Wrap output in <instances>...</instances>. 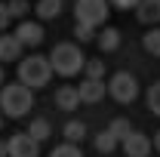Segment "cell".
Masks as SVG:
<instances>
[{
  "label": "cell",
  "mask_w": 160,
  "mask_h": 157,
  "mask_svg": "<svg viewBox=\"0 0 160 157\" xmlns=\"http://www.w3.org/2000/svg\"><path fill=\"white\" fill-rule=\"evenodd\" d=\"M31 108H34V93H31V86H25V83H6V86L0 89V111H3L6 117L19 120V117H25Z\"/></svg>",
  "instance_id": "obj_1"
},
{
  "label": "cell",
  "mask_w": 160,
  "mask_h": 157,
  "mask_svg": "<svg viewBox=\"0 0 160 157\" xmlns=\"http://www.w3.org/2000/svg\"><path fill=\"white\" fill-rule=\"evenodd\" d=\"M49 65H52V71L62 74V77H74L77 71L86 68V56L80 53V46H74V43H59L49 53Z\"/></svg>",
  "instance_id": "obj_2"
},
{
  "label": "cell",
  "mask_w": 160,
  "mask_h": 157,
  "mask_svg": "<svg viewBox=\"0 0 160 157\" xmlns=\"http://www.w3.org/2000/svg\"><path fill=\"white\" fill-rule=\"evenodd\" d=\"M49 74H52V65L43 56H31V59L19 62V83L31 86V89H40L49 83Z\"/></svg>",
  "instance_id": "obj_3"
},
{
  "label": "cell",
  "mask_w": 160,
  "mask_h": 157,
  "mask_svg": "<svg viewBox=\"0 0 160 157\" xmlns=\"http://www.w3.org/2000/svg\"><path fill=\"white\" fill-rule=\"evenodd\" d=\"M108 3H111V0H77V3H74L77 22L99 28L102 22L108 19V13H111V9H108Z\"/></svg>",
  "instance_id": "obj_4"
},
{
  "label": "cell",
  "mask_w": 160,
  "mask_h": 157,
  "mask_svg": "<svg viewBox=\"0 0 160 157\" xmlns=\"http://www.w3.org/2000/svg\"><path fill=\"white\" fill-rule=\"evenodd\" d=\"M108 93L117 99L120 105H126V102H132V99L139 96V80L132 77L129 71H117L111 77V83H108Z\"/></svg>",
  "instance_id": "obj_5"
},
{
  "label": "cell",
  "mask_w": 160,
  "mask_h": 157,
  "mask_svg": "<svg viewBox=\"0 0 160 157\" xmlns=\"http://www.w3.org/2000/svg\"><path fill=\"white\" fill-rule=\"evenodd\" d=\"M40 142L31 139V133H19L9 139V157H37Z\"/></svg>",
  "instance_id": "obj_6"
},
{
  "label": "cell",
  "mask_w": 160,
  "mask_h": 157,
  "mask_svg": "<svg viewBox=\"0 0 160 157\" xmlns=\"http://www.w3.org/2000/svg\"><path fill=\"white\" fill-rule=\"evenodd\" d=\"M16 37H19L25 46H40V43H43V28H40L37 22H19Z\"/></svg>",
  "instance_id": "obj_7"
},
{
  "label": "cell",
  "mask_w": 160,
  "mask_h": 157,
  "mask_svg": "<svg viewBox=\"0 0 160 157\" xmlns=\"http://www.w3.org/2000/svg\"><path fill=\"white\" fill-rule=\"evenodd\" d=\"M120 148H123V154H126V157H148V151H151V139L142 136V133H132Z\"/></svg>",
  "instance_id": "obj_8"
},
{
  "label": "cell",
  "mask_w": 160,
  "mask_h": 157,
  "mask_svg": "<svg viewBox=\"0 0 160 157\" xmlns=\"http://www.w3.org/2000/svg\"><path fill=\"white\" fill-rule=\"evenodd\" d=\"M77 89H80V102H86V105H96L105 96V83L102 80H92V77H86Z\"/></svg>",
  "instance_id": "obj_9"
},
{
  "label": "cell",
  "mask_w": 160,
  "mask_h": 157,
  "mask_svg": "<svg viewBox=\"0 0 160 157\" xmlns=\"http://www.w3.org/2000/svg\"><path fill=\"white\" fill-rule=\"evenodd\" d=\"M22 43L16 34H3L0 37V62H16V59H22Z\"/></svg>",
  "instance_id": "obj_10"
},
{
  "label": "cell",
  "mask_w": 160,
  "mask_h": 157,
  "mask_svg": "<svg viewBox=\"0 0 160 157\" xmlns=\"http://www.w3.org/2000/svg\"><path fill=\"white\" fill-rule=\"evenodd\" d=\"M136 16L142 25H157L160 22V0H142L136 6Z\"/></svg>",
  "instance_id": "obj_11"
},
{
  "label": "cell",
  "mask_w": 160,
  "mask_h": 157,
  "mask_svg": "<svg viewBox=\"0 0 160 157\" xmlns=\"http://www.w3.org/2000/svg\"><path fill=\"white\" fill-rule=\"evenodd\" d=\"M56 105H59L62 111H74L80 105V89L77 86H62L59 93H56Z\"/></svg>",
  "instance_id": "obj_12"
},
{
  "label": "cell",
  "mask_w": 160,
  "mask_h": 157,
  "mask_svg": "<svg viewBox=\"0 0 160 157\" xmlns=\"http://www.w3.org/2000/svg\"><path fill=\"white\" fill-rule=\"evenodd\" d=\"M117 145H120V139L114 136L111 129H105V133L96 136V151H99V154H111V151H117Z\"/></svg>",
  "instance_id": "obj_13"
},
{
  "label": "cell",
  "mask_w": 160,
  "mask_h": 157,
  "mask_svg": "<svg viewBox=\"0 0 160 157\" xmlns=\"http://www.w3.org/2000/svg\"><path fill=\"white\" fill-rule=\"evenodd\" d=\"M117 46H120V31L117 28H105L99 34V49L102 53H114Z\"/></svg>",
  "instance_id": "obj_14"
},
{
  "label": "cell",
  "mask_w": 160,
  "mask_h": 157,
  "mask_svg": "<svg viewBox=\"0 0 160 157\" xmlns=\"http://www.w3.org/2000/svg\"><path fill=\"white\" fill-rule=\"evenodd\" d=\"M25 133H31V139H37V142H46L49 139V120H43V117H37V120H31V126L25 129Z\"/></svg>",
  "instance_id": "obj_15"
},
{
  "label": "cell",
  "mask_w": 160,
  "mask_h": 157,
  "mask_svg": "<svg viewBox=\"0 0 160 157\" xmlns=\"http://www.w3.org/2000/svg\"><path fill=\"white\" fill-rule=\"evenodd\" d=\"M62 13V0H37V16L40 19H56Z\"/></svg>",
  "instance_id": "obj_16"
},
{
  "label": "cell",
  "mask_w": 160,
  "mask_h": 157,
  "mask_svg": "<svg viewBox=\"0 0 160 157\" xmlns=\"http://www.w3.org/2000/svg\"><path fill=\"white\" fill-rule=\"evenodd\" d=\"M83 136H86V126H83L80 120H68V123H65V139H68L71 145L83 142Z\"/></svg>",
  "instance_id": "obj_17"
},
{
  "label": "cell",
  "mask_w": 160,
  "mask_h": 157,
  "mask_svg": "<svg viewBox=\"0 0 160 157\" xmlns=\"http://www.w3.org/2000/svg\"><path fill=\"white\" fill-rule=\"evenodd\" d=\"M142 46H145L154 59H160V28H151V31L145 34V40H142Z\"/></svg>",
  "instance_id": "obj_18"
},
{
  "label": "cell",
  "mask_w": 160,
  "mask_h": 157,
  "mask_svg": "<svg viewBox=\"0 0 160 157\" xmlns=\"http://www.w3.org/2000/svg\"><path fill=\"white\" fill-rule=\"evenodd\" d=\"M108 129H111V133H114V136L120 139V145H123L126 139H129V136H132V133H136V129L129 126V120H123V117H117V120H114V123H111V126H108Z\"/></svg>",
  "instance_id": "obj_19"
},
{
  "label": "cell",
  "mask_w": 160,
  "mask_h": 157,
  "mask_svg": "<svg viewBox=\"0 0 160 157\" xmlns=\"http://www.w3.org/2000/svg\"><path fill=\"white\" fill-rule=\"evenodd\" d=\"M148 111L160 117V80L151 83V89H148Z\"/></svg>",
  "instance_id": "obj_20"
},
{
  "label": "cell",
  "mask_w": 160,
  "mask_h": 157,
  "mask_svg": "<svg viewBox=\"0 0 160 157\" xmlns=\"http://www.w3.org/2000/svg\"><path fill=\"white\" fill-rule=\"evenodd\" d=\"M83 71H86V77H92V80H102V77H105V62H102V59H89Z\"/></svg>",
  "instance_id": "obj_21"
},
{
  "label": "cell",
  "mask_w": 160,
  "mask_h": 157,
  "mask_svg": "<svg viewBox=\"0 0 160 157\" xmlns=\"http://www.w3.org/2000/svg\"><path fill=\"white\" fill-rule=\"evenodd\" d=\"M74 37H77L80 43H89V40L96 37V28H92V25H83V22H77V25H74Z\"/></svg>",
  "instance_id": "obj_22"
},
{
  "label": "cell",
  "mask_w": 160,
  "mask_h": 157,
  "mask_svg": "<svg viewBox=\"0 0 160 157\" xmlns=\"http://www.w3.org/2000/svg\"><path fill=\"white\" fill-rule=\"evenodd\" d=\"M6 6H9V16H12V19H22V22H25V13L31 9L28 0H9Z\"/></svg>",
  "instance_id": "obj_23"
},
{
  "label": "cell",
  "mask_w": 160,
  "mask_h": 157,
  "mask_svg": "<svg viewBox=\"0 0 160 157\" xmlns=\"http://www.w3.org/2000/svg\"><path fill=\"white\" fill-rule=\"evenodd\" d=\"M49 157H83V154H80L77 145L65 142V145H59V148H52V154H49Z\"/></svg>",
  "instance_id": "obj_24"
},
{
  "label": "cell",
  "mask_w": 160,
  "mask_h": 157,
  "mask_svg": "<svg viewBox=\"0 0 160 157\" xmlns=\"http://www.w3.org/2000/svg\"><path fill=\"white\" fill-rule=\"evenodd\" d=\"M9 22H12V16H9V6H6V3H0V28H6Z\"/></svg>",
  "instance_id": "obj_25"
},
{
  "label": "cell",
  "mask_w": 160,
  "mask_h": 157,
  "mask_svg": "<svg viewBox=\"0 0 160 157\" xmlns=\"http://www.w3.org/2000/svg\"><path fill=\"white\" fill-rule=\"evenodd\" d=\"M111 3H114L117 9H136V6H139L142 0H111Z\"/></svg>",
  "instance_id": "obj_26"
},
{
  "label": "cell",
  "mask_w": 160,
  "mask_h": 157,
  "mask_svg": "<svg viewBox=\"0 0 160 157\" xmlns=\"http://www.w3.org/2000/svg\"><path fill=\"white\" fill-rule=\"evenodd\" d=\"M9 154V142H0V157H6Z\"/></svg>",
  "instance_id": "obj_27"
},
{
  "label": "cell",
  "mask_w": 160,
  "mask_h": 157,
  "mask_svg": "<svg viewBox=\"0 0 160 157\" xmlns=\"http://www.w3.org/2000/svg\"><path fill=\"white\" fill-rule=\"evenodd\" d=\"M154 148H157V151H160V133H157V136H154Z\"/></svg>",
  "instance_id": "obj_28"
},
{
  "label": "cell",
  "mask_w": 160,
  "mask_h": 157,
  "mask_svg": "<svg viewBox=\"0 0 160 157\" xmlns=\"http://www.w3.org/2000/svg\"><path fill=\"white\" fill-rule=\"evenodd\" d=\"M0 83H3V68H0Z\"/></svg>",
  "instance_id": "obj_29"
}]
</instances>
